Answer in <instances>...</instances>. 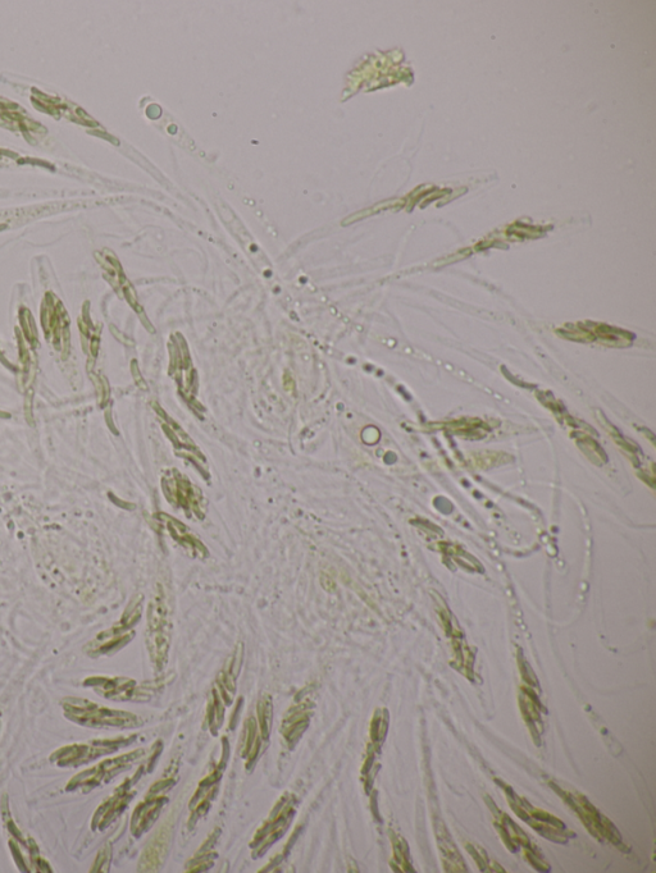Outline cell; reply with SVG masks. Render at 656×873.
<instances>
[{"label":"cell","instance_id":"cell-1","mask_svg":"<svg viewBox=\"0 0 656 873\" xmlns=\"http://www.w3.org/2000/svg\"><path fill=\"white\" fill-rule=\"evenodd\" d=\"M62 707L68 720L86 728L129 726L135 720L129 713L109 710L84 698H65Z\"/></svg>","mask_w":656,"mask_h":873},{"label":"cell","instance_id":"cell-2","mask_svg":"<svg viewBox=\"0 0 656 873\" xmlns=\"http://www.w3.org/2000/svg\"><path fill=\"white\" fill-rule=\"evenodd\" d=\"M558 335L577 342H599L610 347H630L635 340L632 333L603 323L581 322L558 329Z\"/></svg>","mask_w":656,"mask_h":873},{"label":"cell","instance_id":"cell-3","mask_svg":"<svg viewBox=\"0 0 656 873\" xmlns=\"http://www.w3.org/2000/svg\"><path fill=\"white\" fill-rule=\"evenodd\" d=\"M118 740H93L89 743L66 745L50 756V762L58 767H79L111 753L120 745Z\"/></svg>","mask_w":656,"mask_h":873},{"label":"cell","instance_id":"cell-4","mask_svg":"<svg viewBox=\"0 0 656 873\" xmlns=\"http://www.w3.org/2000/svg\"><path fill=\"white\" fill-rule=\"evenodd\" d=\"M0 126L9 131L20 132L29 143H36L39 137L47 134L41 123L29 117L20 105L0 97Z\"/></svg>","mask_w":656,"mask_h":873},{"label":"cell","instance_id":"cell-5","mask_svg":"<svg viewBox=\"0 0 656 873\" xmlns=\"http://www.w3.org/2000/svg\"><path fill=\"white\" fill-rule=\"evenodd\" d=\"M31 102L39 111L50 114L54 118H67V120L79 123L82 126L98 127L99 123L91 118L79 105L67 102V100L41 93L38 89L33 90Z\"/></svg>","mask_w":656,"mask_h":873},{"label":"cell","instance_id":"cell-6","mask_svg":"<svg viewBox=\"0 0 656 873\" xmlns=\"http://www.w3.org/2000/svg\"><path fill=\"white\" fill-rule=\"evenodd\" d=\"M126 758L127 757H120L115 758V760H107L99 763L98 766L80 772L79 775L72 777V779L68 781L66 786L67 792H77V790H82V792L88 793L90 789L99 786L104 783V781L115 776L113 774H115L117 770L122 769V766L125 765Z\"/></svg>","mask_w":656,"mask_h":873}]
</instances>
